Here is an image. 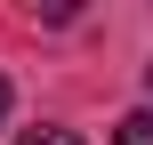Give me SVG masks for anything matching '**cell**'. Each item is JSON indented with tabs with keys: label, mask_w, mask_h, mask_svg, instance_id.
<instances>
[{
	"label": "cell",
	"mask_w": 153,
	"mask_h": 145,
	"mask_svg": "<svg viewBox=\"0 0 153 145\" xmlns=\"http://www.w3.org/2000/svg\"><path fill=\"white\" fill-rule=\"evenodd\" d=\"M145 97H153V65H145Z\"/></svg>",
	"instance_id": "5"
},
{
	"label": "cell",
	"mask_w": 153,
	"mask_h": 145,
	"mask_svg": "<svg viewBox=\"0 0 153 145\" xmlns=\"http://www.w3.org/2000/svg\"><path fill=\"white\" fill-rule=\"evenodd\" d=\"M113 145H153V113H121L113 121Z\"/></svg>",
	"instance_id": "1"
},
{
	"label": "cell",
	"mask_w": 153,
	"mask_h": 145,
	"mask_svg": "<svg viewBox=\"0 0 153 145\" xmlns=\"http://www.w3.org/2000/svg\"><path fill=\"white\" fill-rule=\"evenodd\" d=\"M0 129H8V81H0Z\"/></svg>",
	"instance_id": "4"
},
{
	"label": "cell",
	"mask_w": 153,
	"mask_h": 145,
	"mask_svg": "<svg viewBox=\"0 0 153 145\" xmlns=\"http://www.w3.org/2000/svg\"><path fill=\"white\" fill-rule=\"evenodd\" d=\"M81 8H89V0H40V16H48V24H73Z\"/></svg>",
	"instance_id": "2"
},
{
	"label": "cell",
	"mask_w": 153,
	"mask_h": 145,
	"mask_svg": "<svg viewBox=\"0 0 153 145\" xmlns=\"http://www.w3.org/2000/svg\"><path fill=\"white\" fill-rule=\"evenodd\" d=\"M24 145H81V137H73V129H32Z\"/></svg>",
	"instance_id": "3"
}]
</instances>
